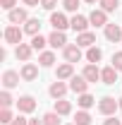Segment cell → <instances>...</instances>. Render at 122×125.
Listing matches in <instances>:
<instances>
[{"label": "cell", "mask_w": 122, "mask_h": 125, "mask_svg": "<svg viewBox=\"0 0 122 125\" xmlns=\"http://www.w3.org/2000/svg\"><path fill=\"white\" fill-rule=\"evenodd\" d=\"M120 108V101L117 99H113V96H103L101 101H98V111L105 115V118H110V115H115V111Z\"/></svg>", "instance_id": "1"}, {"label": "cell", "mask_w": 122, "mask_h": 125, "mask_svg": "<svg viewBox=\"0 0 122 125\" xmlns=\"http://www.w3.org/2000/svg\"><path fill=\"white\" fill-rule=\"evenodd\" d=\"M5 41L7 43H12V46H19L22 43V36H24V29H19L17 24H10V27H5Z\"/></svg>", "instance_id": "2"}, {"label": "cell", "mask_w": 122, "mask_h": 125, "mask_svg": "<svg viewBox=\"0 0 122 125\" xmlns=\"http://www.w3.org/2000/svg\"><path fill=\"white\" fill-rule=\"evenodd\" d=\"M62 53H65V62H72V65L79 62L81 55H84L81 53V46H77V43H67V46L62 48Z\"/></svg>", "instance_id": "3"}, {"label": "cell", "mask_w": 122, "mask_h": 125, "mask_svg": "<svg viewBox=\"0 0 122 125\" xmlns=\"http://www.w3.org/2000/svg\"><path fill=\"white\" fill-rule=\"evenodd\" d=\"M89 84H91V82H86V77H84V75H74V77L70 79V89H72L74 94H86Z\"/></svg>", "instance_id": "4"}, {"label": "cell", "mask_w": 122, "mask_h": 125, "mask_svg": "<svg viewBox=\"0 0 122 125\" xmlns=\"http://www.w3.org/2000/svg\"><path fill=\"white\" fill-rule=\"evenodd\" d=\"M34 108H36V99H34V96L24 94V96L17 99V111H19V113H31Z\"/></svg>", "instance_id": "5"}, {"label": "cell", "mask_w": 122, "mask_h": 125, "mask_svg": "<svg viewBox=\"0 0 122 125\" xmlns=\"http://www.w3.org/2000/svg\"><path fill=\"white\" fill-rule=\"evenodd\" d=\"M7 19H10V24H24L29 19V12H26V7H15L7 12Z\"/></svg>", "instance_id": "6"}, {"label": "cell", "mask_w": 122, "mask_h": 125, "mask_svg": "<svg viewBox=\"0 0 122 125\" xmlns=\"http://www.w3.org/2000/svg\"><path fill=\"white\" fill-rule=\"evenodd\" d=\"M50 27H53V31H65L70 27V19L62 15V12H53L50 15Z\"/></svg>", "instance_id": "7"}, {"label": "cell", "mask_w": 122, "mask_h": 125, "mask_svg": "<svg viewBox=\"0 0 122 125\" xmlns=\"http://www.w3.org/2000/svg\"><path fill=\"white\" fill-rule=\"evenodd\" d=\"M19 79H22L19 72H15V70H5V72H2V87H5V89H15L17 84H19Z\"/></svg>", "instance_id": "8"}, {"label": "cell", "mask_w": 122, "mask_h": 125, "mask_svg": "<svg viewBox=\"0 0 122 125\" xmlns=\"http://www.w3.org/2000/svg\"><path fill=\"white\" fill-rule=\"evenodd\" d=\"M67 89H70V87H67V84H65L62 79H55V82L50 84V89H48V94H50V96H53V99L58 101V99H65V94H67Z\"/></svg>", "instance_id": "9"}, {"label": "cell", "mask_w": 122, "mask_h": 125, "mask_svg": "<svg viewBox=\"0 0 122 125\" xmlns=\"http://www.w3.org/2000/svg\"><path fill=\"white\" fill-rule=\"evenodd\" d=\"M89 22H91L93 27H108V12L101 10V7H96L91 15H89Z\"/></svg>", "instance_id": "10"}, {"label": "cell", "mask_w": 122, "mask_h": 125, "mask_svg": "<svg viewBox=\"0 0 122 125\" xmlns=\"http://www.w3.org/2000/svg\"><path fill=\"white\" fill-rule=\"evenodd\" d=\"M74 77V65L72 62H62V65H58V70H55V79H72Z\"/></svg>", "instance_id": "11"}, {"label": "cell", "mask_w": 122, "mask_h": 125, "mask_svg": "<svg viewBox=\"0 0 122 125\" xmlns=\"http://www.w3.org/2000/svg\"><path fill=\"white\" fill-rule=\"evenodd\" d=\"M19 75H22L24 82H34V79L38 77V67H36L34 62H24V65H22V70H19Z\"/></svg>", "instance_id": "12"}, {"label": "cell", "mask_w": 122, "mask_h": 125, "mask_svg": "<svg viewBox=\"0 0 122 125\" xmlns=\"http://www.w3.org/2000/svg\"><path fill=\"white\" fill-rule=\"evenodd\" d=\"M89 24H91V22H89V17H84V15H74L72 19H70V27H72L77 34H84Z\"/></svg>", "instance_id": "13"}, {"label": "cell", "mask_w": 122, "mask_h": 125, "mask_svg": "<svg viewBox=\"0 0 122 125\" xmlns=\"http://www.w3.org/2000/svg\"><path fill=\"white\" fill-rule=\"evenodd\" d=\"M31 53H34V46H31V43H19V46L15 48L17 60H22V62H29L31 60Z\"/></svg>", "instance_id": "14"}, {"label": "cell", "mask_w": 122, "mask_h": 125, "mask_svg": "<svg viewBox=\"0 0 122 125\" xmlns=\"http://www.w3.org/2000/svg\"><path fill=\"white\" fill-rule=\"evenodd\" d=\"M48 46H50V48H65V46H67L65 31H53V34L48 36Z\"/></svg>", "instance_id": "15"}, {"label": "cell", "mask_w": 122, "mask_h": 125, "mask_svg": "<svg viewBox=\"0 0 122 125\" xmlns=\"http://www.w3.org/2000/svg\"><path fill=\"white\" fill-rule=\"evenodd\" d=\"M103 31H105V39H108V41H113V43L122 41V29L117 27V24H108V27H103Z\"/></svg>", "instance_id": "16"}, {"label": "cell", "mask_w": 122, "mask_h": 125, "mask_svg": "<svg viewBox=\"0 0 122 125\" xmlns=\"http://www.w3.org/2000/svg\"><path fill=\"white\" fill-rule=\"evenodd\" d=\"M93 43H96V34H91V31L77 34V46H81V48H91Z\"/></svg>", "instance_id": "17"}, {"label": "cell", "mask_w": 122, "mask_h": 125, "mask_svg": "<svg viewBox=\"0 0 122 125\" xmlns=\"http://www.w3.org/2000/svg\"><path fill=\"white\" fill-rule=\"evenodd\" d=\"M81 75L86 77V82H98V79H101V70H98V65L89 62V65L84 67V72H81Z\"/></svg>", "instance_id": "18"}, {"label": "cell", "mask_w": 122, "mask_h": 125, "mask_svg": "<svg viewBox=\"0 0 122 125\" xmlns=\"http://www.w3.org/2000/svg\"><path fill=\"white\" fill-rule=\"evenodd\" d=\"M101 82H103V84H115V82H117V70H115L113 65H110V67H103V70H101Z\"/></svg>", "instance_id": "19"}, {"label": "cell", "mask_w": 122, "mask_h": 125, "mask_svg": "<svg viewBox=\"0 0 122 125\" xmlns=\"http://www.w3.org/2000/svg\"><path fill=\"white\" fill-rule=\"evenodd\" d=\"M55 113H58V115H70V113H72V104H70L67 99H58V101H55Z\"/></svg>", "instance_id": "20"}, {"label": "cell", "mask_w": 122, "mask_h": 125, "mask_svg": "<svg viewBox=\"0 0 122 125\" xmlns=\"http://www.w3.org/2000/svg\"><path fill=\"white\" fill-rule=\"evenodd\" d=\"M77 104H79V108L81 111H89L93 106V104H96V99H93L91 94L86 92V94H79V99H77Z\"/></svg>", "instance_id": "21"}, {"label": "cell", "mask_w": 122, "mask_h": 125, "mask_svg": "<svg viewBox=\"0 0 122 125\" xmlns=\"http://www.w3.org/2000/svg\"><path fill=\"white\" fill-rule=\"evenodd\" d=\"M38 29H41V22H38V19L29 17V19L24 22V34H31V36H36V34H38Z\"/></svg>", "instance_id": "22"}, {"label": "cell", "mask_w": 122, "mask_h": 125, "mask_svg": "<svg viewBox=\"0 0 122 125\" xmlns=\"http://www.w3.org/2000/svg\"><path fill=\"white\" fill-rule=\"evenodd\" d=\"M38 62H41L43 67H53V62H55V53H53V51H41V53H38Z\"/></svg>", "instance_id": "23"}, {"label": "cell", "mask_w": 122, "mask_h": 125, "mask_svg": "<svg viewBox=\"0 0 122 125\" xmlns=\"http://www.w3.org/2000/svg\"><path fill=\"white\" fill-rule=\"evenodd\" d=\"M101 58H103V51H101L98 46L86 48V60H89V62H93V65H96V62L101 60Z\"/></svg>", "instance_id": "24"}, {"label": "cell", "mask_w": 122, "mask_h": 125, "mask_svg": "<svg viewBox=\"0 0 122 125\" xmlns=\"http://www.w3.org/2000/svg\"><path fill=\"white\" fill-rule=\"evenodd\" d=\"M74 125H91V115H89V111H77Z\"/></svg>", "instance_id": "25"}, {"label": "cell", "mask_w": 122, "mask_h": 125, "mask_svg": "<svg viewBox=\"0 0 122 125\" xmlns=\"http://www.w3.org/2000/svg\"><path fill=\"white\" fill-rule=\"evenodd\" d=\"M31 46H34V51H43V48L48 46V39H43L41 34H36V36L31 39Z\"/></svg>", "instance_id": "26"}, {"label": "cell", "mask_w": 122, "mask_h": 125, "mask_svg": "<svg viewBox=\"0 0 122 125\" xmlns=\"http://www.w3.org/2000/svg\"><path fill=\"white\" fill-rule=\"evenodd\" d=\"M41 120H43V125H60V115H58L55 111H50V113H46Z\"/></svg>", "instance_id": "27"}, {"label": "cell", "mask_w": 122, "mask_h": 125, "mask_svg": "<svg viewBox=\"0 0 122 125\" xmlns=\"http://www.w3.org/2000/svg\"><path fill=\"white\" fill-rule=\"evenodd\" d=\"M98 2H101V10H105V12H115L120 5V0H98Z\"/></svg>", "instance_id": "28"}, {"label": "cell", "mask_w": 122, "mask_h": 125, "mask_svg": "<svg viewBox=\"0 0 122 125\" xmlns=\"http://www.w3.org/2000/svg\"><path fill=\"white\" fill-rule=\"evenodd\" d=\"M12 120H15V115H12V111H10V108H2V111H0V123H2V125H10Z\"/></svg>", "instance_id": "29"}, {"label": "cell", "mask_w": 122, "mask_h": 125, "mask_svg": "<svg viewBox=\"0 0 122 125\" xmlns=\"http://www.w3.org/2000/svg\"><path fill=\"white\" fill-rule=\"evenodd\" d=\"M0 104H2V108H10L15 101H12V96H10V89H5V92L0 94Z\"/></svg>", "instance_id": "30"}, {"label": "cell", "mask_w": 122, "mask_h": 125, "mask_svg": "<svg viewBox=\"0 0 122 125\" xmlns=\"http://www.w3.org/2000/svg\"><path fill=\"white\" fill-rule=\"evenodd\" d=\"M62 7H65L67 12H77V7H79V0H62Z\"/></svg>", "instance_id": "31"}, {"label": "cell", "mask_w": 122, "mask_h": 125, "mask_svg": "<svg viewBox=\"0 0 122 125\" xmlns=\"http://www.w3.org/2000/svg\"><path fill=\"white\" fill-rule=\"evenodd\" d=\"M113 67H115L117 72L122 70V51L120 53H113Z\"/></svg>", "instance_id": "32"}, {"label": "cell", "mask_w": 122, "mask_h": 125, "mask_svg": "<svg viewBox=\"0 0 122 125\" xmlns=\"http://www.w3.org/2000/svg\"><path fill=\"white\" fill-rule=\"evenodd\" d=\"M0 7L10 12V10H15V7H17V0H0Z\"/></svg>", "instance_id": "33"}, {"label": "cell", "mask_w": 122, "mask_h": 125, "mask_svg": "<svg viewBox=\"0 0 122 125\" xmlns=\"http://www.w3.org/2000/svg\"><path fill=\"white\" fill-rule=\"evenodd\" d=\"M55 5H58V0H41V7L43 10H50V12L55 10Z\"/></svg>", "instance_id": "34"}, {"label": "cell", "mask_w": 122, "mask_h": 125, "mask_svg": "<svg viewBox=\"0 0 122 125\" xmlns=\"http://www.w3.org/2000/svg\"><path fill=\"white\" fill-rule=\"evenodd\" d=\"M10 125H29V120H26L24 115H17V118H15V120H12Z\"/></svg>", "instance_id": "35"}, {"label": "cell", "mask_w": 122, "mask_h": 125, "mask_svg": "<svg viewBox=\"0 0 122 125\" xmlns=\"http://www.w3.org/2000/svg\"><path fill=\"white\" fill-rule=\"evenodd\" d=\"M103 125H122V120H117L115 115H110V118H108V120H105Z\"/></svg>", "instance_id": "36"}, {"label": "cell", "mask_w": 122, "mask_h": 125, "mask_svg": "<svg viewBox=\"0 0 122 125\" xmlns=\"http://www.w3.org/2000/svg\"><path fill=\"white\" fill-rule=\"evenodd\" d=\"M22 2H24V5H26V7H36V5H38V2H41V0H22Z\"/></svg>", "instance_id": "37"}, {"label": "cell", "mask_w": 122, "mask_h": 125, "mask_svg": "<svg viewBox=\"0 0 122 125\" xmlns=\"http://www.w3.org/2000/svg\"><path fill=\"white\" fill-rule=\"evenodd\" d=\"M29 125H43V120H29Z\"/></svg>", "instance_id": "38"}, {"label": "cell", "mask_w": 122, "mask_h": 125, "mask_svg": "<svg viewBox=\"0 0 122 125\" xmlns=\"http://www.w3.org/2000/svg\"><path fill=\"white\" fill-rule=\"evenodd\" d=\"M117 101H120V108H122V96H120V99H117Z\"/></svg>", "instance_id": "39"}, {"label": "cell", "mask_w": 122, "mask_h": 125, "mask_svg": "<svg viewBox=\"0 0 122 125\" xmlns=\"http://www.w3.org/2000/svg\"><path fill=\"white\" fill-rule=\"evenodd\" d=\"M84 2H96V0H84Z\"/></svg>", "instance_id": "40"}, {"label": "cell", "mask_w": 122, "mask_h": 125, "mask_svg": "<svg viewBox=\"0 0 122 125\" xmlns=\"http://www.w3.org/2000/svg\"><path fill=\"white\" fill-rule=\"evenodd\" d=\"M72 125H74V123H72Z\"/></svg>", "instance_id": "41"}]
</instances>
